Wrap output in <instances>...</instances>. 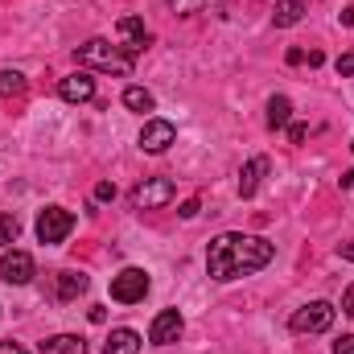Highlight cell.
Returning <instances> with one entry per match:
<instances>
[{"label": "cell", "mask_w": 354, "mask_h": 354, "mask_svg": "<svg viewBox=\"0 0 354 354\" xmlns=\"http://www.w3.org/2000/svg\"><path fill=\"white\" fill-rule=\"evenodd\" d=\"M272 256H276V248L268 239L243 235V231H227V235L210 239V248H206V272H210V280L227 284V280H239V276H252V272L268 268Z\"/></svg>", "instance_id": "cell-1"}, {"label": "cell", "mask_w": 354, "mask_h": 354, "mask_svg": "<svg viewBox=\"0 0 354 354\" xmlns=\"http://www.w3.org/2000/svg\"><path fill=\"white\" fill-rule=\"evenodd\" d=\"M75 58L83 66H95V71H111V75H128L132 71V54L124 46H111L107 37H91L75 50Z\"/></svg>", "instance_id": "cell-2"}, {"label": "cell", "mask_w": 354, "mask_h": 354, "mask_svg": "<svg viewBox=\"0 0 354 354\" xmlns=\"http://www.w3.org/2000/svg\"><path fill=\"white\" fill-rule=\"evenodd\" d=\"M334 305L330 301H309V305H301L292 317H288V326H292V334H326L330 326H334Z\"/></svg>", "instance_id": "cell-3"}, {"label": "cell", "mask_w": 354, "mask_h": 354, "mask_svg": "<svg viewBox=\"0 0 354 354\" xmlns=\"http://www.w3.org/2000/svg\"><path fill=\"white\" fill-rule=\"evenodd\" d=\"M177 194V185L169 177H145L136 189H132V206L136 210H161V206H169Z\"/></svg>", "instance_id": "cell-4"}, {"label": "cell", "mask_w": 354, "mask_h": 354, "mask_svg": "<svg viewBox=\"0 0 354 354\" xmlns=\"http://www.w3.org/2000/svg\"><path fill=\"white\" fill-rule=\"evenodd\" d=\"M71 231H75V214L66 206H46L37 214V239L41 243H62Z\"/></svg>", "instance_id": "cell-5"}, {"label": "cell", "mask_w": 354, "mask_h": 354, "mask_svg": "<svg viewBox=\"0 0 354 354\" xmlns=\"http://www.w3.org/2000/svg\"><path fill=\"white\" fill-rule=\"evenodd\" d=\"M145 292H149V272L145 268H124L120 276H111V301L136 305V301H145Z\"/></svg>", "instance_id": "cell-6"}, {"label": "cell", "mask_w": 354, "mask_h": 354, "mask_svg": "<svg viewBox=\"0 0 354 354\" xmlns=\"http://www.w3.org/2000/svg\"><path fill=\"white\" fill-rule=\"evenodd\" d=\"M0 280H4V284H29V280H33V256L8 248V252L0 256Z\"/></svg>", "instance_id": "cell-7"}, {"label": "cell", "mask_w": 354, "mask_h": 354, "mask_svg": "<svg viewBox=\"0 0 354 354\" xmlns=\"http://www.w3.org/2000/svg\"><path fill=\"white\" fill-rule=\"evenodd\" d=\"M181 330H185L181 313H177V309H161V313L153 317V326H149V342H153V346H169V342L181 338Z\"/></svg>", "instance_id": "cell-8"}, {"label": "cell", "mask_w": 354, "mask_h": 354, "mask_svg": "<svg viewBox=\"0 0 354 354\" xmlns=\"http://www.w3.org/2000/svg\"><path fill=\"white\" fill-rule=\"evenodd\" d=\"M174 140H177V128L169 120H149V124L140 128V149H145V153H165Z\"/></svg>", "instance_id": "cell-9"}, {"label": "cell", "mask_w": 354, "mask_h": 354, "mask_svg": "<svg viewBox=\"0 0 354 354\" xmlns=\"http://www.w3.org/2000/svg\"><path fill=\"white\" fill-rule=\"evenodd\" d=\"M58 95H62L66 103H91V99H95V79H91L87 71L66 75V79L58 83Z\"/></svg>", "instance_id": "cell-10"}, {"label": "cell", "mask_w": 354, "mask_h": 354, "mask_svg": "<svg viewBox=\"0 0 354 354\" xmlns=\"http://www.w3.org/2000/svg\"><path fill=\"white\" fill-rule=\"evenodd\" d=\"M115 33L124 37V50H128V54H140V50H145V46L153 41L140 17H120V25H115Z\"/></svg>", "instance_id": "cell-11"}, {"label": "cell", "mask_w": 354, "mask_h": 354, "mask_svg": "<svg viewBox=\"0 0 354 354\" xmlns=\"http://www.w3.org/2000/svg\"><path fill=\"white\" fill-rule=\"evenodd\" d=\"M87 276L83 272H75V268H66V272H58V301L66 305V301H79L83 292H87Z\"/></svg>", "instance_id": "cell-12"}, {"label": "cell", "mask_w": 354, "mask_h": 354, "mask_svg": "<svg viewBox=\"0 0 354 354\" xmlns=\"http://www.w3.org/2000/svg\"><path fill=\"white\" fill-rule=\"evenodd\" d=\"M268 174V157H252L243 169H239V198H252L260 189V177Z\"/></svg>", "instance_id": "cell-13"}, {"label": "cell", "mask_w": 354, "mask_h": 354, "mask_svg": "<svg viewBox=\"0 0 354 354\" xmlns=\"http://www.w3.org/2000/svg\"><path fill=\"white\" fill-rule=\"evenodd\" d=\"M301 17H305V0H276V8H272V25L276 29H292Z\"/></svg>", "instance_id": "cell-14"}, {"label": "cell", "mask_w": 354, "mask_h": 354, "mask_svg": "<svg viewBox=\"0 0 354 354\" xmlns=\"http://www.w3.org/2000/svg\"><path fill=\"white\" fill-rule=\"evenodd\" d=\"M41 354H87V342L79 334H54L41 342Z\"/></svg>", "instance_id": "cell-15"}, {"label": "cell", "mask_w": 354, "mask_h": 354, "mask_svg": "<svg viewBox=\"0 0 354 354\" xmlns=\"http://www.w3.org/2000/svg\"><path fill=\"white\" fill-rule=\"evenodd\" d=\"M292 124V103H288V95H272L268 99V128L276 132V128H288Z\"/></svg>", "instance_id": "cell-16"}, {"label": "cell", "mask_w": 354, "mask_h": 354, "mask_svg": "<svg viewBox=\"0 0 354 354\" xmlns=\"http://www.w3.org/2000/svg\"><path fill=\"white\" fill-rule=\"evenodd\" d=\"M136 351H140V334L136 330H111V338L103 346V354H136Z\"/></svg>", "instance_id": "cell-17"}, {"label": "cell", "mask_w": 354, "mask_h": 354, "mask_svg": "<svg viewBox=\"0 0 354 354\" xmlns=\"http://www.w3.org/2000/svg\"><path fill=\"white\" fill-rule=\"evenodd\" d=\"M124 107L145 115V111H153V107H157V99H153V91H145V87H128V91H124Z\"/></svg>", "instance_id": "cell-18"}, {"label": "cell", "mask_w": 354, "mask_h": 354, "mask_svg": "<svg viewBox=\"0 0 354 354\" xmlns=\"http://www.w3.org/2000/svg\"><path fill=\"white\" fill-rule=\"evenodd\" d=\"M25 87L29 83H25L21 71H0V99H12V95H21Z\"/></svg>", "instance_id": "cell-19"}, {"label": "cell", "mask_w": 354, "mask_h": 354, "mask_svg": "<svg viewBox=\"0 0 354 354\" xmlns=\"http://www.w3.org/2000/svg\"><path fill=\"white\" fill-rule=\"evenodd\" d=\"M17 235H21V223H17V214H4V210H0V248L17 243Z\"/></svg>", "instance_id": "cell-20"}, {"label": "cell", "mask_w": 354, "mask_h": 354, "mask_svg": "<svg viewBox=\"0 0 354 354\" xmlns=\"http://www.w3.org/2000/svg\"><path fill=\"white\" fill-rule=\"evenodd\" d=\"M202 4H206V0H169V8H174V12H198Z\"/></svg>", "instance_id": "cell-21"}, {"label": "cell", "mask_w": 354, "mask_h": 354, "mask_svg": "<svg viewBox=\"0 0 354 354\" xmlns=\"http://www.w3.org/2000/svg\"><path fill=\"white\" fill-rule=\"evenodd\" d=\"M334 66H338V75H342V79H351V75H354V50H351V54H342Z\"/></svg>", "instance_id": "cell-22"}, {"label": "cell", "mask_w": 354, "mask_h": 354, "mask_svg": "<svg viewBox=\"0 0 354 354\" xmlns=\"http://www.w3.org/2000/svg\"><path fill=\"white\" fill-rule=\"evenodd\" d=\"M95 198H99V202H111V198H115V185H111V181H99V185H95Z\"/></svg>", "instance_id": "cell-23"}, {"label": "cell", "mask_w": 354, "mask_h": 354, "mask_svg": "<svg viewBox=\"0 0 354 354\" xmlns=\"http://www.w3.org/2000/svg\"><path fill=\"white\" fill-rule=\"evenodd\" d=\"M334 354H354V334H342V338L334 342Z\"/></svg>", "instance_id": "cell-24"}, {"label": "cell", "mask_w": 354, "mask_h": 354, "mask_svg": "<svg viewBox=\"0 0 354 354\" xmlns=\"http://www.w3.org/2000/svg\"><path fill=\"white\" fill-rule=\"evenodd\" d=\"M305 136H309V128H305V124H288V140H292V145H301Z\"/></svg>", "instance_id": "cell-25"}, {"label": "cell", "mask_w": 354, "mask_h": 354, "mask_svg": "<svg viewBox=\"0 0 354 354\" xmlns=\"http://www.w3.org/2000/svg\"><path fill=\"white\" fill-rule=\"evenodd\" d=\"M198 210H202V206H198V198H189V202H181V210H177V214H181V218H194Z\"/></svg>", "instance_id": "cell-26"}, {"label": "cell", "mask_w": 354, "mask_h": 354, "mask_svg": "<svg viewBox=\"0 0 354 354\" xmlns=\"http://www.w3.org/2000/svg\"><path fill=\"white\" fill-rule=\"evenodd\" d=\"M342 313H351L354 317V284L346 288V297H342Z\"/></svg>", "instance_id": "cell-27"}, {"label": "cell", "mask_w": 354, "mask_h": 354, "mask_svg": "<svg viewBox=\"0 0 354 354\" xmlns=\"http://www.w3.org/2000/svg\"><path fill=\"white\" fill-rule=\"evenodd\" d=\"M284 58H288V66H301V62H305V50H288Z\"/></svg>", "instance_id": "cell-28"}, {"label": "cell", "mask_w": 354, "mask_h": 354, "mask_svg": "<svg viewBox=\"0 0 354 354\" xmlns=\"http://www.w3.org/2000/svg\"><path fill=\"white\" fill-rule=\"evenodd\" d=\"M0 354H29L25 346H17V342H0Z\"/></svg>", "instance_id": "cell-29"}, {"label": "cell", "mask_w": 354, "mask_h": 354, "mask_svg": "<svg viewBox=\"0 0 354 354\" xmlns=\"http://www.w3.org/2000/svg\"><path fill=\"white\" fill-rule=\"evenodd\" d=\"M338 256H342V260H354V239H351V243H342V248H338Z\"/></svg>", "instance_id": "cell-30"}, {"label": "cell", "mask_w": 354, "mask_h": 354, "mask_svg": "<svg viewBox=\"0 0 354 354\" xmlns=\"http://www.w3.org/2000/svg\"><path fill=\"white\" fill-rule=\"evenodd\" d=\"M342 25H351V29H354V4H346V8H342Z\"/></svg>", "instance_id": "cell-31"}, {"label": "cell", "mask_w": 354, "mask_h": 354, "mask_svg": "<svg viewBox=\"0 0 354 354\" xmlns=\"http://www.w3.org/2000/svg\"><path fill=\"white\" fill-rule=\"evenodd\" d=\"M354 149V145H351ZM342 189H354V169H346V174H342Z\"/></svg>", "instance_id": "cell-32"}]
</instances>
